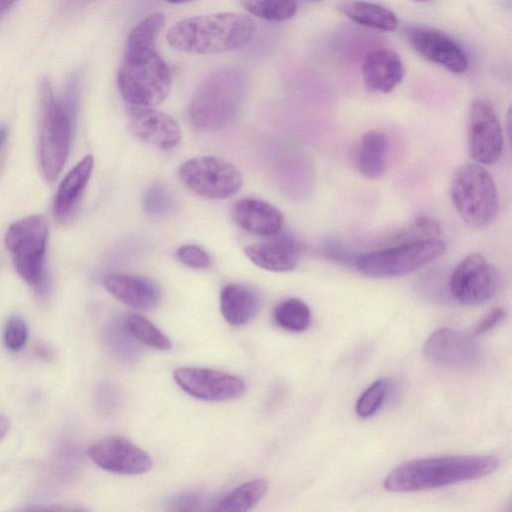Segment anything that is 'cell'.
Wrapping results in <instances>:
<instances>
[{"label": "cell", "mask_w": 512, "mask_h": 512, "mask_svg": "<svg viewBox=\"0 0 512 512\" xmlns=\"http://www.w3.org/2000/svg\"><path fill=\"white\" fill-rule=\"evenodd\" d=\"M494 455L443 456L406 461L384 481L390 492H415L482 478L498 468Z\"/></svg>", "instance_id": "obj_1"}, {"label": "cell", "mask_w": 512, "mask_h": 512, "mask_svg": "<svg viewBox=\"0 0 512 512\" xmlns=\"http://www.w3.org/2000/svg\"><path fill=\"white\" fill-rule=\"evenodd\" d=\"M79 82V74L73 73L59 99L49 79H42L40 84V163L48 181L58 177L69 152Z\"/></svg>", "instance_id": "obj_2"}, {"label": "cell", "mask_w": 512, "mask_h": 512, "mask_svg": "<svg viewBox=\"0 0 512 512\" xmlns=\"http://www.w3.org/2000/svg\"><path fill=\"white\" fill-rule=\"evenodd\" d=\"M255 32L253 20L241 13L195 16L175 23L166 34L169 46L193 54H215L240 48Z\"/></svg>", "instance_id": "obj_3"}, {"label": "cell", "mask_w": 512, "mask_h": 512, "mask_svg": "<svg viewBox=\"0 0 512 512\" xmlns=\"http://www.w3.org/2000/svg\"><path fill=\"white\" fill-rule=\"evenodd\" d=\"M248 89L246 72L238 66L219 68L208 75L192 97L189 115L203 129H219L239 114Z\"/></svg>", "instance_id": "obj_4"}, {"label": "cell", "mask_w": 512, "mask_h": 512, "mask_svg": "<svg viewBox=\"0 0 512 512\" xmlns=\"http://www.w3.org/2000/svg\"><path fill=\"white\" fill-rule=\"evenodd\" d=\"M450 196L459 216L469 227L485 228L494 222L498 214L497 186L481 164L465 163L454 171Z\"/></svg>", "instance_id": "obj_5"}, {"label": "cell", "mask_w": 512, "mask_h": 512, "mask_svg": "<svg viewBox=\"0 0 512 512\" xmlns=\"http://www.w3.org/2000/svg\"><path fill=\"white\" fill-rule=\"evenodd\" d=\"M117 84L129 106L154 107L168 96L172 77L167 64L154 50L136 58H124Z\"/></svg>", "instance_id": "obj_6"}, {"label": "cell", "mask_w": 512, "mask_h": 512, "mask_svg": "<svg viewBox=\"0 0 512 512\" xmlns=\"http://www.w3.org/2000/svg\"><path fill=\"white\" fill-rule=\"evenodd\" d=\"M445 249L446 243L439 238L396 244L359 255L355 266L369 277H400L431 263Z\"/></svg>", "instance_id": "obj_7"}, {"label": "cell", "mask_w": 512, "mask_h": 512, "mask_svg": "<svg viewBox=\"0 0 512 512\" xmlns=\"http://www.w3.org/2000/svg\"><path fill=\"white\" fill-rule=\"evenodd\" d=\"M48 233L45 218L31 215L15 221L5 235V245L12 254L17 273L27 284L39 291L45 285Z\"/></svg>", "instance_id": "obj_8"}, {"label": "cell", "mask_w": 512, "mask_h": 512, "mask_svg": "<svg viewBox=\"0 0 512 512\" xmlns=\"http://www.w3.org/2000/svg\"><path fill=\"white\" fill-rule=\"evenodd\" d=\"M182 183L207 199H226L236 194L243 183L240 171L216 156H200L184 162L178 171Z\"/></svg>", "instance_id": "obj_9"}, {"label": "cell", "mask_w": 512, "mask_h": 512, "mask_svg": "<svg viewBox=\"0 0 512 512\" xmlns=\"http://www.w3.org/2000/svg\"><path fill=\"white\" fill-rule=\"evenodd\" d=\"M500 284L498 270L481 254L471 253L454 268L449 290L459 303L474 306L492 299Z\"/></svg>", "instance_id": "obj_10"}, {"label": "cell", "mask_w": 512, "mask_h": 512, "mask_svg": "<svg viewBox=\"0 0 512 512\" xmlns=\"http://www.w3.org/2000/svg\"><path fill=\"white\" fill-rule=\"evenodd\" d=\"M503 133L493 108L483 100H475L468 110L467 144L475 163L493 165L503 151Z\"/></svg>", "instance_id": "obj_11"}, {"label": "cell", "mask_w": 512, "mask_h": 512, "mask_svg": "<svg viewBox=\"0 0 512 512\" xmlns=\"http://www.w3.org/2000/svg\"><path fill=\"white\" fill-rule=\"evenodd\" d=\"M173 378L186 393L205 401L235 399L246 390L245 382L238 376L209 368H178Z\"/></svg>", "instance_id": "obj_12"}, {"label": "cell", "mask_w": 512, "mask_h": 512, "mask_svg": "<svg viewBox=\"0 0 512 512\" xmlns=\"http://www.w3.org/2000/svg\"><path fill=\"white\" fill-rule=\"evenodd\" d=\"M423 353L430 362L451 368H472L481 359L478 343L471 336L450 328L433 332L423 345Z\"/></svg>", "instance_id": "obj_13"}, {"label": "cell", "mask_w": 512, "mask_h": 512, "mask_svg": "<svg viewBox=\"0 0 512 512\" xmlns=\"http://www.w3.org/2000/svg\"><path fill=\"white\" fill-rule=\"evenodd\" d=\"M91 460L102 469L118 474H141L151 469L148 453L119 436L103 438L88 448Z\"/></svg>", "instance_id": "obj_14"}, {"label": "cell", "mask_w": 512, "mask_h": 512, "mask_svg": "<svg viewBox=\"0 0 512 512\" xmlns=\"http://www.w3.org/2000/svg\"><path fill=\"white\" fill-rule=\"evenodd\" d=\"M129 128L142 142L161 150L175 148L181 140L177 121L153 107L129 106Z\"/></svg>", "instance_id": "obj_15"}, {"label": "cell", "mask_w": 512, "mask_h": 512, "mask_svg": "<svg viewBox=\"0 0 512 512\" xmlns=\"http://www.w3.org/2000/svg\"><path fill=\"white\" fill-rule=\"evenodd\" d=\"M244 252L252 263L262 269L289 272L297 267L302 248L294 235L281 229L260 242L246 246Z\"/></svg>", "instance_id": "obj_16"}, {"label": "cell", "mask_w": 512, "mask_h": 512, "mask_svg": "<svg viewBox=\"0 0 512 512\" xmlns=\"http://www.w3.org/2000/svg\"><path fill=\"white\" fill-rule=\"evenodd\" d=\"M409 41L413 49L426 60L453 73L467 70L468 60L461 47L442 33L419 29L410 35Z\"/></svg>", "instance_id": "obj_17"}, {"label": "cell", "mask_w": 512, "mask_h": 512, "mask_svg": "<svg viewBox=\"0 0 512 512\" xmlns=\"http://www.w3.org/2000/svg\"><path fill=\"white\" fill-rule=\"evenodd\" d=\"M103 283L112 296L135 309H153L161 299L157 284L142 276L113 273L107 275Z\"/></svg>", "instance_id": "obj_18"}, {"label": "cell", "mask_w": 512, "mask_h": 512, "mask_svg": "<svg viewBox=\"0 0 512 512\" xmlns=\"http://www.w3.org/2000/svg\"><path fill=\"white\" fill-rule=\"evenodd\" d=\"M233 215L241 229L262 237L279 232L284 223L283 214L278 208L259 199L239 200L234 206Z\"/></svg>", "instance_id": "obj_19"}, {"label": "cell", "mask_w": 512, "mask_h": 512, "mask_svg": "<svg viewBox=\"0 0 512 512\" xmlns=\"http://www.w3.org/2000/svg\"><path fill=\"white\" fill-rule=\"evenodd\" d=\"M404 65L394 51L378 49L368 54L362 65L365 86L375 92L389 93L403 79Z\"/></svg>", "instance_id": "obj_20"}, {"label": "cell", "mask_w": 512, "mask_h": 512, "mask_svg": "<svg viewBox=\"0 0 512 512\" xmlns=\"http://www.w3.org/2000/svg\"><path fill=\"white\" fill-rule=\"evenodd\" d=\"M260 307L258 294L249 286L231 283L220 293L222 316L233 326H242L255 318Z\"/></svg>", "instance_id": "obj_21"}, {"label": "cell", "mask_w": 512, "mask_h": 512, "mask_svg": "<svg viewBox=\"0 0 512 512\" xmlns=\"http://www.w3.org/2000/svg\"><path fill=\"white\" fill-rule=\"evenodd\" d=\"M93 165V157L86 156L68 172L61 182L53 204V212L58 220L63 221L71 215L89 181Z\"/></svg>", "instance_id": "obj_22"}, {"label": "cell", "mask_w": 512, "mask_h": 512, "mask_svg": "<svg viewBox=\"0 0 512 512\" xmlns=\"http://www.w3.org/2000/svg\"><path fill=\"white\" fill-rule=\"evenodd\" d=\"M388 147V138L380 130H369L361 136L356 151V165L363 176L377 179L383 175Z\"/></svg>", "instance_id": "obj_23"}, {"label": "cell", "mask_w": 512, "mask_h": 512, "mask_svg": "<svg viewBox=\"0 0 512 512\" xmlns=\"http://www.w3.org/2000/svg\"><path fill=\"white\" fill-rule=\"evenodd\" d=\"M338 9L352 21L382 31H393L398 25L396 15L389 9L361 0L342 1Z\"/></svg>", "instance_id": "obj_24"}, {"label": "cell", "mask_w": 512, "mask_h": 512, "mask_svg": "<svg viewBox=\"0 0 512 512\" xmlns=\"http://www.w3.org/2000/svg\"><path fill=\"white\" fill-rule=\"evenodd\" d=\"M164 24L165 15L162 12H154L140 21L128 36L124 58H136L154 51Z\"/></svg>", "instance_id": "obj_25"}, {"label": "cell", "mask_w": 512, "mask_h": 512, "mask_svg": "<svg viewBox=\"0 0 512 512\" xmlns=\"http://www.w3.org/2000/svg\"><path fill=\"white\" fill-rule=\"evenodd\" d=\"M268 482L258 478L249 480L214 503L212 510L223 512H245L253 508L266 494Z\"/></svg>", "instance_id": "obj_26"}, {"label": "cell", "mask_w": 512, "mask_h": 512, "mask_svg": "<svg viewBox=\"0 0 512 512\" xmlns=\"http://www.w3.org/2000/svg\"><path fill=\"white\" fill-rule=\"evenodd\" d=\"M276 324L290 332L305 331L311 324V311L300 299L288 298L279 302L273 311Z\"/></svg>", "instance_id": "obj_27"}, {"label": "cell", "mask_w": 512, "mask_h": 512, "mask_svg": "<svg viewBox=\"0 0 512 512\" xmlns=\"http://www.w3.org/2000/svg\"><path fill=\"white\" fill-rule=\"evenodd\" d=\"M123 324L129 334L138 342L159 350H168L170 339L147 318L139 314H128Z\"/></svg>", "instance_id": "obj_28"}, {"label": "cell", "mask_w": 512, "mask_h": 512, "mask_svg": "<svg viewBox=\"0 0 512 512\" xmlns=\"http://www.w3.org/2000/svg\"><path fill=\"white\" fill-rule=\"evenodd\" d=\"M440 233L438 221L431 217L423 216L416 218L388 236L384 240L382 247L438 238Z\"/></svg>", "instance_id": "obj_29"}, {"label": "cell", "mask_w": 512, "mask_h": 512, "mask_svg": "<svg viewBox=\"0 0 512 512\" xmlns=\"http://www.w3.org/2000/svg\"><path fill=\"white\" fill-rule=\"evenodd\" d=\"M250 14L273 22H282L294 16L297 3L294 0H240Z\"/></svg>", "instance_id": "obj_30"}, {"label": "cell", "mask_w": 512, "mask_h": 512, "mask_svg": "<svg viewBox=\"0 0 512 512\" xmlns=\"http://www.w3.org/2000/svg\"><path fill=\"white\" fill-rule=\"evenodd\" d=\"M111 353L122 361L132 362L138 357V347L134 338L126 330L123 321L110 324L104 335Z\"/></svg>", "instance_id": "obj_31"}, {"label": "cell", "mask_w": 512, "mask_h": 512, "mask_svg": "<svg viewBox=\"0 0 512 512\" xmlns=\"http://www.w3.org/2000/svg\"><path fill=\"white\" fill-rule=\"evenodd\" d=\"M389 389V382L381 378L373 382L358 398L355 410L358 416H372L382 405Z\"/></svg>", "instance_id": "obj_32"}, {"label": "cell", "mask_w": 512, "mask_h": 512, "mask_svg": "<svg viewBox=\"0 0 512 512\" xmlns=\"http://www.w3.org/2000/svg\"><path fill=\"white\" fill-rule=\"evenodd\" d=\"M174 206L170 191L161 183L151 185L144 195V209L152 217H163L169 214Z\"/></svg>", "instance_id": "obj_33"}, {"label": "cell", "mask_w": 512, "mask_h": 512, "mask_svg": "<svg viewBox=\"0 0 512 512\" xmlns=\"http://www.w3.org/2000/svg\"><path fill=\"white\" fill-rule=\"evenodd\" d=\"M177 259L193 269H206L211 264L210 256L198 245L186 244L176 250Z\"/></svg>", "instance_id": "obj_34"}, {"label": "cell", "mask_w": 512, "mask_h": 512, "mask_svg": "<svg viewBox=\"0 0 512 512\" xmlns=\"http://www.w3.org/2000/svg\"><path fill=\"white\" fill-rule=\"evenodd\" d=\"M27 339V327L25 322L17 315L11 316L5 326L4 342L10 350L21 349Z\"/></svg>", "instance_id": "obj_35"}, {"label": "cell", "mask_w": 512, "mask_h": 512, "mask_svg": "<svg viewBox=\"0 0 512 512\" xmlns=\"http://www.w3.org/2000/svg\"><path fill=\"white\" fill-rule=\"evenodd\" d=\"M506 309L502 306L493 307L473 327L472 334H484L499 325L506 317Z\"/></svg>", "instance_id": "obj_36"}, {"label": "cell", "mask_w": 512, "mask_h": 512, "mask_svg": "<svg viewBox=\"0 0 512 512\" xmlns=\"http://www.w3.org/2000/svg\"><path fill=\"white\" fill-rule=\"evenodd\" d=\"M205 503V498L196 493H182L172 498L169 505L173 510H200Z\"/></svg>", "instance_id": "obj_37"}, {"label": "cell", "mask_w": 512, "mask_h": 512, "mask_svg": "<svg viewBox=\"0 0 512 512\" xmlns=\"http://www.w3.org/2000/svg\"><path fill=\"white\" fill-rule=\"evenodd\" d=\"M114 390L111 386H102L98 391V402L102 410L108 411L113 409V406L116 402V397L114 395Z\"/></svg>", "instance_id": "obj_38"}, {"label": "cell", "mask_w": 512, "mask_h": 512, "mask_svg": "<svg viewBox=\"0 0 512 512\" xmlns=\"http://www.w3.org/2000/svg\"><path fill=\"white\" fill-rule=\"evenodd\" d=\"M92 0H61L62 7L66 11H77L86 5H88Z\"/></svg>", "instance_id": "obj_39"}, {"label": "cell", "mask_w": 512, "mask_h": 512, "mask_svg": "<svg viewBox=\"0 0 512 512\" xmlns=\"http://www.w3.org/2000/svg\"><path fill=\"white\" fill-rule=\"evenodd\" d=\"M18 0H0V15L8 11Z\"/></svg>", "instance_id": "obj_40"}, {"label": "cell", "mask_w": 512, "mask_h": 512, "mask_svg": "<svg viewBox=\"0 0 512 512\" xmlns=\"http://www.w3.org/2000/svg\"><path fill=\"white\" fill-rule=\"evenodd\" d=\"M7 138V129L5 126L0 127V147L4 144Z\"/></svg>", "instance_id": "obj_41"}, {"label": "cell", "mask_w": 512, "mask_h": 512, "mask_svg": "<svg viewBox=\"0 0 512 512\" xmlns=\"http://www.w3.org/2000/svg\"><path fill=\"white\" fill-rule=\"evenodd\" d=\"M166 1L169 3H173V4H181V3H186V2L193 1V0H166Z\"/></svg>", "instance_id": "obj_42"}, {"label": "cell", "mask_w": 512, "mask_h": 512, "mask_svg": "<svg viewBox=\"0 0 512 512\" xmlns=\"http://www.w3.org/2000/svg\"><path fill=\"white\" fill-rule=\"evenodd\" d=\"M296 3H298L299 1H319V0H294Z\"/></svg>", "instance_id": "obj_43"}, {"label": "cell", "mask_w": 512, "mask_h": 512, "mask_svg": "<svg viewBox=\"0 0 512 512\" xmlns=\"http://www.w3.org/2000/svg\"><path fill=\"white\" fill-rule=\"evenodd\" d=\"M414 1L425 2V1H428V0H414Z\"/></svg>", "instance_id": "obj_44"}]
</instances>
